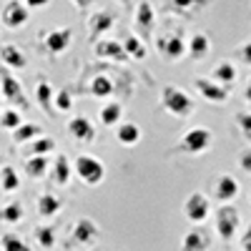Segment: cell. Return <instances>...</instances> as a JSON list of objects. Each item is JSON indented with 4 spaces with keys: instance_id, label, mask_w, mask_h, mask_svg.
Segmentation results:
<instances>
[{
    "instance_id": "ffe728a7",
    "label": "cell",
    "mask_w": 251,
    "mask_h": 251,
    "mask_svg": "<svg viewBox=\"0 0 251 251\" xmlns=\"http://www.w3.org/2000/svg\"><path fill=\"white\" fill-rule=\"evenodd\" d=\"M0 66L10 68V71H23L28 66V55L20 50V46L3 43V46H0Z\"/></svg>"
},
{
    "instance_id": "ba28073f",
    "label": "cell",
    "mask_w": 251,
    "mask_h": 251,
    "mask_svg": "<svg viewBox=\"0 0 251 251\" xmlns=\"http://www.w3.org/2000/svg\"><path fill=\"white\" fill-rule=\"evenodd\" d=\"M183 216L188 224L201 226L208 216H211V199H208L203 191H194L191 196H186L183 201Z\"/></svg>"
},
{
    "instance_id": "f35d334b",
    "label": "cell",
    "mask_w": 251,
    "mask_h": 251,
    "mask_svg": "<svg viewBox=\"0 0 251 251\" xmlns=\"http://www.w3.org/2000/svg\"><path fill=\"white\" fill-rule=\"evenodd\" d=\"M234 58L241 63V66L251 68V38L244 40V43H239V46L234 48Z\"/></svg>"
},
{
    "instance_id": "7a4b0ae2",
    "label": "cell",
    "mask_w": 251,
    "mask_h": 251,
    "mask_svg": "<svg viewBox=\"0 0 251 251\" xmlns=\"http://www.w3.org/2000/svg\"><path fill=\"white\" fill-rule=\"evenodd\" d=\"M158 103L166 113L178 121H186L196 113V100L178 86H163L158 93Z\"/></svg>"
},
{
    "instance_id": "bcb514c9",
    "label": "cell",
    "mask_w": 251,
    "mask_h": 251,
    "mask_svg": "<svg viewBox=\"0 0 251 251\" xmlns=\"http://www.w3.org/2000/svg\"><path fill=\"white\" fill-rule=\"evenodd\" d=\"M0 113H3V96H0Z\"/></svg>"
},
{
    "instance_id": "e0dca14e",
    "label": "cell",
    "mask_w": 251,
    "mask_h": 251,
    "mask_svg": "<svg viewBox=\"0 0 251 251\" xmlns=\"http://www.w3.org/2000/svg\"><path fill=\"white\" fill-rule=\"evenodd\" d=\"M211 246V234L203 226H191L181 236V251H208Z\"/></svg>"
},
{
    "instance_id": "52a82bcc",
    "label": "cell",
    "mask_w": 251,
    "mask_h": 251,
    "mask_svg": "<svg viewBox=\"0 0 251 251\" xmlns=\"http://www.w3.org/2000/svg\"><path fill=\"white\" fill-rule=\"evenodd\" d=\"M0 91H3V98L10 103V108L25 111L30 106V100L25 98V91H23V86H20V80L10 73V68H3V66H0Z\"/></svg>"
},
{
    "instance_id": "e575fe53",
    "label": "cell",
    "mask_w": 251,
    "mask_h": 251,
    "mask_svg": "<svg viewBox=\"0 0 251 251\" xmlns=\"http://www.w3.org/2000/svg\"><path fill=\"white\" fill-rule=\"evenodd\" d=\"M0 251H30V246L20 239L18 234L5 231L3 236H0Z\"/></svg>"
},
{
    "instance_id": "7c38bea8",
    "label": "cell",
    "mask_w": 251,
    "mask_h": 251,
    "mask_svg": "<svg viewBox=\"0 0 251 251\" xmlns=\"http://www.w3.org/2000/svg\"><path fill=\"white\" fill-rule=\"evenodd\" d=\"M133 28L138 38H151L156 35V8L149 0H141L133 10Z\"/></svg>"
},
{
    "instance_id": "60d3db41",
    "label": "cell",
    "mask_w": 251,
    "mask_h": 251,
    "mask_svg": "<svg viewBox=\"0 0 251 251\" xmlns=\"http://www.w3.org/2000/svg\"><path fill=\"white\" fill-rule=\"evenodd\" d=\"M71 3L75 5V10H78V13H88V10H91V5L96 3V0H71Z\"/></svg>"
},
{
    "instance_id": "7dc6e473",
    "label": "cell",
    "mask_w": 251,
    "mask_h": 251,
    "mask_svg": "<svg viewBox=\"0 0 251 251\" xmlns=\"http://www.w3.org/2000/svg\"><path fill=\"white\" fill-rule=\"evenodd\" d=\"M249 201H251V194H249Z\"/></svg>"
},
{
    "instance_id": "2e32d148",
    "label": "cell",
    "mask_w": 251,
    "mask_h": 251,
    "mask_svg": "<svg viewBox=\"0 0 251 251\" xmlns=\"http://www.w3.org/2000/svg\"><path fill=\"white\" fill-rule=\"evenodd\" d=\"M96 48V55L100 60H111V63H126V60H131L128 53L123 50V43L121 40H113V38H100L98 43H93Z\"/></svg>"
},
{
    "instance_id": "4316f807",
    "label": "cell",
    "mask_w": 251,
    "mask_h": 251,
    "mask_svg": "<svg viewBox=\"0 0 251 251\" xmlns=\"http://www.w3.org/2000/svg\"><path fill=\"white\" fill-rule=\"evenodd\" d=\"M116 141H118L121 146H136V143L141 141L138 123H133V121L118 123V126H116Z\"/></svg>"
},
{
    "instance_id": "cb8c5ba5",
    "label": "cell",
    "mask_w": 251,
    "mask_h": 251,
    "mask_svg": "<svg viewBox=\"0 0 251 251\" xmlns=\"http://www.w3.org/2000/svg\"><path fill=\"white\" fill-rule=\"evenodd\" d=\"M113 91H116V83H113L111 75L98 73V75H93L91 83H88V96H93V98H111Z\"/></svg>"
},
{
    "instance_id": "7402d4cb",
    "label": "cell",
    "mask_w": 251,
    "mask_h": 251,
    "mask_svg": "<svg viewBox=\"0 0 251 251\" xmlns=\"http://www.w3.org/2000/svg\"><path fill=\"white\" fill-rule=\"evenodd\" d=\"M236 78H239V73H236V66L231 60H219L216 68L211 71V80H216L224 88H231L236 83Z\"/></svg>"
},
{
    "instance_id": "ee69618b",
    "label": "cell",
    "mask_w": 251,
    "mask_h": 251,
    "mask_svg": "<svg viewBox=\"0 0 251 251\" xmlns=\"http://www.w3.org/2000/svg\"><path fill=\"white\" fill-rule=\"evenodd\" d=\"M241 96H244V100L251 106V75H249V80H246V86H244V91H241Z\"/></svg>"
},
{
    "instance_id": "ac0fdd59",
    "label": "cell",
    "mask_w": 251,
    "mask_h": 251,
    "mask_svg": "<svg viewBox=\"0 0 251 251\" xmlns=\"http://www.w3.org/2000/svg\"><path fill=\"white\" fill-rule=\"evenodd\" d=\"M211 196L221 203H231L236 196H239V178H234L231 174H221L216 181H214V188H211Z\"/></svg>"
},
{
    "instance_id": "44dd1931",
    "label": "cell",
    "mask_w": 251,
    "mask_h": 251,
    "mask_svg": "<svg viewBox=\"0 0 251 251\" xmlns=\"http://www.w3.org/2000/svg\"><path fill=\"white\" fill-rule=\"evenodd\" d=\"M53 98H55V93H53L50 80L43 78V75H38V80H35V100H38L40 111H43L46 116H53V113H55V108H53Z\"/></svg>"
},
{
    "instance_id": "9c48e42d",
    "label": "cell",
    "mask_w": 251,
    "mask_h": 251,
    "mask_svg": "<svg viewBox=\"0 0 251 251\" xmlns=\"http://www.w3.org/2000/svg\"><path fill=\"white\" fill-rule=\"evenodd\" d=\"M98 241V224L88 216H80L73 221L71 226V239H68V246H75V249H88Z\"/></svg>"
},
{
    "instance_id": "277c9868",
    "label": "cell",
    "mask_w": 251,
    "mask_h": 251,
    "mask_svg": "<svg viewBox=\"0 0 251 251\" xmlns=\"http://www.w3.org/2000/svg\"><path fill=\"white\" fill-rule=\"evenodd\" d=\"M71 40H73V30L68 25L53 28V30H40L38 33V48L43 50V55H48V58H60L63 53L68 50Z\"/></svg>"
},
{
    "instance_id": "5bb4252c",
    "label": "cell",
    "mask_w": 251,
    "mask_h": 251,
    "mask_svg": "<svg viewBox=\"0 0 251 251\" xmlns=\"http://www.w3.org/2000/svg\"><path fill=\"white\" fill-rule=\"evenodd\" d=\"M211 3L214 0H163V13L176 15V18H194Z\"/></svg>"
},
{
    "instance_id": "74e56055",
    "label": "cell",
    "mask_w": 251,
    "mask_h": 251,
    "mask_svg": "<svg viewBox=\"0 0 251 251\" xmlns=\"http://www.w3.org/2000/svg\"><path fill=\"white\" fill-rule=\"evenodd\" d=\"M20 123H23V118H20L18 108H8V111L0 113V128H3V131H15Z\"/></svg>"
},
{
    "instance_id": "8d00e7d4",
    "label": "cell",
    "mask_w": 251,
    "mask_h": 251,
    "mask_svg": "<svg viewBox=\"0 0 251 251\" xmlns=\"http://www.w3.org/2000/svg\"><path fill=\"white\" fill-rule=\"evenodd\" d=\"M234 123H236V131L241 133V138L251 143V111H239L234 116Z\"/></svg>"
},
{
    "instance_id": "f1b7e54d",
    "label": "cell",
    "mask_w": 251,
    "mask_h": 251,
    "mask_svg": "<svg viewBox=\"0 0 251 251\" xmlns=\"http://www.w3.org/2000/svg\"><path fill=\"white\" fill-rule=\"evenodd\" d=\"M40 126L38 123H20L18 128L13 131V143H18V146H23V143H30V141H35V138H40Z\"/></svg>"
},
{
    "instance_id": "6da1fadb",
    "label": "cell",
    "mask_w": 251,
    "mask_h": 251,
    "mask_svg": "<svg viewBox=\"0 0 251 251\" xmlns=\"http://www.w3.org/2000/svg\"><path fill=\"white\" fill-rule=\"evenodd\" d=\"M214 133L206 126H194L181 133V138L169 149V156H201L211 149Z\"/></svg>"
},
{
    "instance_id": "4dcf8cb0",
    "label": "cell",
    "mask_w": 251,
    "mask_h": 251,
    "mask_svg": "<svg viewBox=\"0 0 251 251\" xmlns=\"http://www.w3.org/2000/svg\"><path fill=\"white\" fill-rule=\"evenodd\" d=\"M121 116H123V108H121V103H116V100L106 103V106L100 108V123L106 126V128H116V126L121 123Z\"/></svg>"
},
{
    "instance_id": "836d02e7",
    "label": "cell",
    "mask_w": 251,
    "mask_h": 251,
    "mask_svg": "<svg viewBox=\"0 0 251 251\" xmlns=\"http://www.w3.org/2000/svg\"><path fill=\"white\" fill-rule=\"evenodd\" d=\"M53 149H55V141H53V138H48V136H40V138H35V141H30V143H28V149H25V158H28V156H48Z\"/></svg>"
},
{
    "instance_id": "7bdbcfd3",
    "label": "cell",
    "mask_w": 251,
    "mask_h": 251,
    "mask_svg": "<svg viewBox=\"0 0 251 251\" xmlns=\"http://www.w3.org/2000/svg\"><path fill=\"white\" fill-rule=\"evenodd\" d=\"M241 251H251V226L244 231V236H241Z\"/></svg>"
},
{
    "instance_id": "ab89813d",
    "label": "cell",
    "mask_w": 251,
    "mask_h": 251,
    "mask_svg": "<svg viewBox=\"0 0 251 251\" xmlns=\"http://www.w3.org/2000/svg\"><path fill=\"white\" fill-rule=\"evenodd\" d=\"M239 169H241L244 174H249V176H251V146L239 153Z\"/></svg>"
},
{
    "instance_id": "3957f363",
    "label": "cell",
    "mask_w": 251,
    "mask_h": 251,
    "mask_svg": "<svg viewBox=\"0 0 251 251\" xmlns=\"http://www.w3.org/2000/svg\"><path fill=\"white\" fill-rule=\"evenodd\" d=\"M153 48H156V53L163 63H178L181 58L188 55V40H186L181 28H174V30L156 33L153 35Z\"/></svg>"
},
{
    "instance_id": "d4e9b609",
    "label": "cell",
    "mask_w": 251,
    "mask_h": 251,
    "mask_svg": "<svg viewBox=\"0 0 251 251\" xmlns=\"http://www.w3.org/2000/svg\"><path fill=\"white\" fill-rule=\"evenodd\" d=\"M23 171L28 174V178L33 181H40V178H46L48 171H50V166H48V156H28L23 161Z\"/></svg>"
},
{
    "instance_id": "d590c367",
    "label": "cell",
    "mask_w": 251,
    "mask_h": 251,
    "mask_svg": "<svg viewBox=\"0 0 251 251\" xmlns=\"http://www.w3.org/2000/svg\"><path fill=\"white\" fill-rule=\"evenodd\" d=\"M53 108H55L58 113H68V111L73 108V96H71V88H60V91H55Z\"/></svg>"
},
{
    "instance_id": "b9f144b4",
    "label": "cell",
    "mask_w": 251,
    "mask_h": 251,
    "mask_svg": "<svg viewBox=\"0 0 251 251\" xmlns=\"http://www.w3.org/2000/svg\"><path fill=\"white\" fill-rule=\"evenodd\" d=\"M23 3H25L30 10H40V8H46L50 0H23Z\"/></svg>"
},
{
    "instance_id": "9a60e30c",
    "label": "cell",
    "mask_w": 251,
    "mask_h": 251,
    "mask_svg": "<svg viewBox=\"0 0 251 251\" xmlns=\"http://www.w3.org/2000/svg\"><path fill=\"white\" fill-rule=\"evenodd\" d=\"M66 131L75 143H93L96 141V126L91 123V118L86 116H73L66 123Z\"/></svg>"
},
{
    "instance_id": "5b68a950",
    "label": "cell",
    "mask_w": 251,
    "mask_h": 251,
    "mask_svg": "<svg viewBox=\"0 0 251 251\" xmlns=\"http://www.w3.org/2000/svg\"><path fill=\"white\" fill-rule=\"evenodd\" d=\"M214 226H216V234L224 244L234 241L239 226H241V214L234 203H221L216 211H214Z\"/></svg>"
},
{
    "instance_id": "f6af8a7d",
    "label": "cell",
    "mask_w": 251,
    "mask_h": 251,
    "mask_svg": "<svg viewBox=\"0 0 251 251\" xmlns=\"http://www.w3.org/2000/svg\"><path fill=\"white\" fill-rule=\"evenodd\" d=\"M116 3H118L121 8H126V10H131V0H116Z\"/></svg>"
},
{
    "instance_id": "83f0119b",
    "label": "cell",
    "mask_w": 251,
    "mask_h": 251,
    "mask_svg": "<svg viewBox=\"0 0 251 251\" xmlns=\"http://www.w3.org/2000/svg\"><path fill=\"white\" fill-rule=\"evenodd\" d=\"M121 43H123V50L128 53L131 60H143L146 58V43H143V38H138L136 33H126Z\"/></svg>"
},
{
    "instance_id": "603a6c76",
    "label": "cell",
    "mask_w": 251,
    "mask_h": 251,
    "mask_svg": "<svg viewBox=\"0 0 251 251\" xmlns=\"http://www.w3.org/2000/svg\"><path fill=\"white\" fill-rule=\"evenodd\" d=\"M208 53H211V38L203 30H196L188 38V55H191V60H203Z\"/></svg>"
},
{
    "instance_id": "484cf974",
    "label": "cell",
    "mask_w": 251,
    "mask_h": 251,
    "mask_svg": "<svg viewBox=\"0 0 251 251\" xmlns=\"http://www.w3.org/2000/svg\"><path fill=\"white\" fill-rule=\"evenodd\" d=\"M60 206H63L60 196H55V194H50V191L40 194V196H38V201H35V208H38L40 219H53V216L60 211Z\"/></svg>"
},
{
    "instance_id": "f546056e",
    "label": "cell",
    "mask_w": 251,
    "mask_h": 251,
    "mask_svg": "<svg viewBox=\"0 0 251 251\" xmlns=\"http://www.w3.org/2000/svg\"><path fill=\"white\" fill-rule=\"evenodd\" d=\"M20 188V176L13 166H0V194H13Z\"/></svg>"
},
{
    "instance_id": "8fae6325",
    "label": "cell",
    "mask_w": 251,
    "mask_h": 251,
    "mask_svg": "<svg viewBox=\"0 0 251 251\" xmlns=\"http://www.w3.org/2000/svg\"><path fill=\"white\" fill-rule=\"evenodd\" d=\"M116 23H118V15H116L113 10L100 8V10L91 13L88 20H86V28H88V43H98L100 35H103V33H108Z\"/></svg>"
},
{
    "instance_id": "4fadbf2b",
    "label": "cell",
    "mask_w": 251,
    "mask_h": 251,
    "mask_svg": "<svg viewBox=\"0 0 251 251\" xmlns=\"http://www.w3.org/2000/svg\"><path fill=\"white\" fill-rule=\"evenodd\" d=\"M194 91H196L203 100H208V103H216V106L226 103V100H228V96H231V91H228V88L219 86L216 80H211V78H203V75L194 78Z\"/></svg>"
},
{
    "instance_id": "d6986e66",
    "label": "cell",
    "mask_w": 251,
    "mask_h": 251,
    "mask_svg": "<svg viewBox=\"0 0 251 251\" xmlns=\"http://www.w3.org/2000/svg\"><path fill=\"white\" fill-rule=\"evenodd\" d=\"M71 176H73V169H71V161L66 153H55L53 163H50V171H48V178L55 188H66L71 183Z\"/></svg>"
},
{
    "instance_id": "d6a6232c",
    "label": "cell",
    "mask_w": 251,
    "mask_h": 251,
    "mask_svg": "<svg viewBox=\"0 0 251 251\" xmlns=\"http://www.w3.org/2000/svg\"><path fill=\"white\" fill-rule=\"evenodd\" d=\"M33 239L43 251H50L55 246V228L53 226H35L33 228Z\"/></svg>"
},
{
    "instance_id": "1f68e13d",
    "label": "cell",
    "mask_w": 251,
    "mask_h": 251,
    "mask_svg": "<svg viewBox=\"0 0 251 251\" xmlns=\"http://www.w3.org/2000/svg\"><path fill=\"white\" fill-rule=\"evenodd\" d=\"M23 219H25V211H23V203H18V201H10L0 208V221H5L10 226H18Z\"/></svg>"
},
{
    "instance_id": "8992f818",
    "label": "cell",
    "mask_w": 251,
    "mask_h": 251,
    "mask_svg": "<svg viewBox=\"0 0 251 251\" xmlns=\"http://www.w3.org/2000/svg\"><path fill=\"white\" fill-rule=\"evenodd\" d=\"M73 174L86 183V186H100L103 178H106V166L100 163V158L88 156V153H80L73 161Z\"/></svg>"
},
{
    "instance_id": "30bf717a",
    "label": "cell",
    "mask_w": 251,
    "mask_h": 251,
    "mask_svg": "<svg viewBox=\"0 0 251 251\" xmlns=\"http://www.w3.org/2000/svg\"><path fill=\"white\" fill-rule=\"evenodd\" d=\"M30 20V8L23 3V0H5L3 8H0V23L8 30H18L23 28Z\"/></svg>"
}]
</instances>
